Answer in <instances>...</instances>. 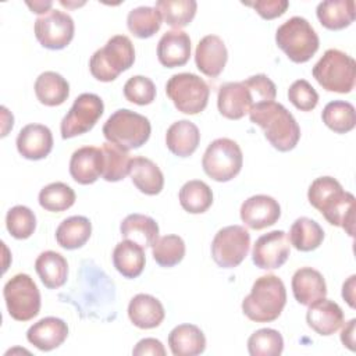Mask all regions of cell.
Segmentation results:
<instances>
[{"label":"cell","mask_w":356,"mask_h":356,"mask_svg":"<svg viewBox=\"0 0 356 356\" xmlns=\"http://www.w3.org/2000/svg\"><path fill=\"white\" fill-rule=\"evenodd\" d=\"M307 199L331 225L341 227L353 236L356 199L335 178L328 175L316 178L309 186Z\"/></svg>","instance_id":"1"},{"label":"cell","mask_w":356,"mask_h":356,"mask_svg":"<svg viewBox=\"0 0 356 356\" xmlns=\"http://www.w3.org/2000/svg\"><path fill=\"white\" fill-rule=\"evenodd\" d=\"M275 96V83L267 75L257 74L245 81L222 83L217 95V107L225 118L239 120L249 114L253 106L271 102Z\"/></svg>","instance_id":"2"},{"label":"cell","mask_w":356,"mask_h":356,"mask_svg":"<svg viewBox=\"0 0 356 356\" xmlns=\"http://www.w3.org/2000/svg\"><path fill=\"white\" fill-rule=\"evenodd\" d=\"M253 124L264 131L266 139L278 152L292 150L300 139V128L295 117L274 100L253 106L249 111Z\"/></svg>","instance_id":"3"},{"label":"cell","mask_w":356,"mask_h":356,"mask_svg":"<svg viewBox=\"0 0 356 356\" xmlns=\"http://www.w3.org/2000/svg\"><path fill=\"white\" fill-rule=\"evenodd\" d=\"M286 303V289L281 278L274 274L259 277L250 293L242 300L243 314L256 323H270L280 317Z\"/></svg>","instance_id":"4"},{"label":"cell","mask_w":356,"mask_h":356,"mask_svg":"<svg viewBox=\"0 0 356 356\" xmlns=\"http://www.w3.org/2000/svg\"><path fill=\"white\" fill-rule=\"evenodd\" d=\"M134 61L135 49L131 39L125 35H114L92 54L89 70L97 81L111 82L121 72L131 68Z\"/></svg>","instance_id":"5"},{"label":"cell","mask_w":356,"mask_h":356,"mask_svg":"<svg viewBox=\"0 0 356 356\" xmlns=\"http://www.w3.org/2000/svg\"><path fill=\"white\" fill-rule=\"evenodd\" d=\"M277 46L293 63H306L318 50L320 39L310 22L303 17H291L275 32Z\"/></svg>","instance_id":"6"},{"label":"cell","mask_w":356,"mask_h":356,"mask_svg":"<svg viewBox=\"0 0 356 356\" xmlns=\"http://www.w3.org/2000/svg\"><path fill=\"white\" fill-rule=\"evenodd\" d=\"M150 132V121L145 115L128 108L114 111L103 125V135L107 142L125 150L139 149L147 142Z\"/></svg>","instance_id":"7"},{"label":"cell","mask_w":356,"mask_h":356,"mask_svg":"<svg viewBox=\"0 0 356 356\" xmlns=\"http://www.w3.org/2000/svg\"><path fill=\"white\" fill-rule=\"evenodd\" d=\"M312 74L323 89L349 93L355 86L356 63L349 54L338 49H328L314 64Z\"/></svg>","instance_id":"8"},{"label":"cell","mask_w":356,"mask_h":356,"mask_svg":"<svg viewBox=\"0 0 356 356\" xmlns=\"http://www.w3.org/2000/svg\"><path fill=\"white\" fill-rule=\"evenodd\" d=\"M165 93L178 111L199 114L207 106L210 88L203 78L192 72L174 74L165 83Z\"/></svg>","instance_id":"9"},{"label":"cell","mask_w":356,"mask_h":356,"mask_svg":"<svg viewBox=\"0 0 356 356\" xmlns=\"http://www.w3.org/2000/svg\"><path fill=\"white\" fill-rule=\"evenodd\" d=\"M243 164L239 145L229 138L214 139L206 149L202 167L204 172L217 182H227L236 177Z\"/></svg>","instance_id":"10"},{"label":"cell","mask_w":356,"mask_h":356,"mask_svg":"<svg viewBox=\"0 0 356 356\" xmlns=\"http://www.w3.org/2000/svg\"><path fill=\"white\" fill-rule=\"evenodd\" d=\"M3 296L8 314L17 321H29L39 314L40 292L28 274L11 277L3 288Z\"/></svg>","instance_id":"11"},{"label":"cell","mask_w":356,"mask_h":356,"mask_svg":"<svg viewBox=\"0 0 356 356\" xmlns=\"http://www.w3.org/2000/svg\"><path fill=\"white\" fill-rule=\"evenodd\" d=\"M250 234L242 225H228L217 231L211 242V257L222 268L239 266L248 256Z\"/></svg>","instance_id":"12"},{"label":"cell","mask_w":356,"mask_h":356,"mask_svg":"<svg viewBox=\"0 0 356 356\" xmlns=\"http://www.w3.org/2000/svg\"><path fill=\"white\" fill-rule=\"evenodd\" d=\"M104 111V104L100 96L95 93L79 95L70 111L64 115L60 124L61 138L70 139L90 131Z\"/></svg>","instance_id":"13"},{"label":"cell","mask_w":356,"mask_h":356,"mask_svg":"<svg viewBox=\"0 0 356 356\" xmlns=\"http://www.w3.org/2000/svg\"><path fill=\"white\" fill-rule=\"evenodd\" d=\"M35 36L39 43L50 50H61L74 38V19L70 14L51 8L35 21Z\"/></svg>","instance_id":"14"},{"label":"cell","mask_w":356,"mask_h":356,"mask_svg":"<svg viewBox=\"0 0 356 356\" xmlns=\"http://www.w3.org/2000/svg\"><path fill=\"white\" fill-rule=\"evenodd\" d=\"M291 245L282 229H275L259 236L253 245L252 260L263 270L280 268L289 257Z\"/></svg>","instance_id":"15"},{"label":"cell","mask_w":356,"mask_h":356,"mask_svg":"<svg viewBox=\"0 0 356 356\" xmlns=\"http://www.w3.org/2000/svg\"><path fill=\"white\" fill-rule=\"evenodd\" d=\"M280 217V203L268 195L250 196L241 206V220L252 229H263L274 225Z\"/></svg>","instance_id":"16"},{"label":"cell","mask_w":356,"mask_h":356,"mask_svg":"<svg viewBox=\"0 0 356 356\" xmlns=\"http://www.w3.org/2000/svg\"><path fill=\"white\" fill-rule=\"evenodd\" d=\"M104 154L100 147L83 146L76 149L70 160V174L81 185H89L103 175Z\"/></svg>","instance_id":"17"},{"label":"cell","mask_w":356,"mask_h":356,"mask_svg":"<svg viewBox=\"0 0 356 356\" xmlns=\"http://www.w3.org/2000/svg\"><path fill=\"white\" fill-rule=\"evenodd\" d=\"M228 60V51L224 40L217 35H206L202 38L195 50V63L197 70L210 76H218Z\"/></svg>","instance_id":"18"},{"label":"cell","mask_w":356,"mask_h":356,"mask_svg":"<svg viewBox=\"0 0 356 356\" xmlns=\"http://www.w3.org/2000/svg\"><path fill=\"white\" fill-rule=\"evenodd\" d=\"M18 153L28 160H42L53 149L51 131L43 124H28L17 136L15 140Z\"/></svg>","instance_id":"19"},{"label":"cell","mask_w":356,"mask_h":356,"mask_svg":"<svg viewBox=\"0 0 356 356\" xmlns=\"http://www.w3.org/2000/svg\"><path fill=\"white\" fill-rule=\"evenodd\" d=\"M307 325L318 335L328 337L337 332L343 324V312L334 300L321 298L309 305L306 313Z\"/></svg>","instance_id":"20"},{"label":"cell","mask_w":356,"mask_h":356,"mask_svg":"<svg viewBox=\"0 0 356 356\" xmlns=\"http://www.w3.org/2000/svg\"><path fill=\"white\" fill-rule=\"evenodd\" d=\"M68 337V325L58 317H43L29 327L26 339L39 350L49 352L58 348Z\"/></svg>","instance_id":"21"},{"label":"cell","mask_w":356,"mask_h":356,"mask_svg":"<svg viewBox=\"0 0 356 356\" xmlns=\"http://www.w3.org/2000/svg\"><path fill=\"white\" fill-rule=\"evenodd\" d=\"M191 57V38L181 29H171L163 33L157 43V58L167 68L181 67Z\"/></svg>","instance_id":"22"},{"label":"cell","mask_w":356,"mask_h":356,"mask_svg":"<svg viewBox=\"0 0 356 356\" xmlns=\"http://www.w3.org/2000/svg\"><path fill=\"white\" fill-rule=\"evenodd\" d=\"M292 292L298 303L309 306L325 298L327 285L323 274L312 267H300L292 275Z\"/></svg>","instance_id":"23"},{"label":"cell","mask_w":356,"mask_h":356,"mask_svg":"<svg viewBox=\"0 0 356 356\" xmlns=\"http://www.w3.org/2000/svg\"><path fill=\"white\" fill-rule=\"evenodd\" d=\"M128 317L138 328L150 330L163 323L165 312L157 298L147 293H138L128 305Z\"/></svg>","instance_id":"24"},{"label":"cell","mask_w":356,"mask_h":356,"mask_svg":"<svg viewBox=\"0 0 356 356\" xmlns=\"http://www.w3.org/2000/svg\"><path fill=\"white\" fill-rule=\"evenodd\" d=\"M200 142L199 128L189 120L172 122L165 134L168 150L178 157H188L195 153Z\"/></svg>","instance_id":"25"},{"label":"cell","mask_w":356,"mask_h":356,"mask_svg":"<svg viewBox=\"0 0 356 356\" xmlns=\"http://www.w3.org/2000/svg\"><path fill=\"white\" fill-rule=\"evenodd\" d=\"M168 345L174 356H196L206 349V337L195 324H179L168 334Z\"/></svg>","instance_id":"26"},{"label":"cell","mask_w":356,"mask_h":356,"mask_svg":"<svg viewBox=\"0 0 356 356\" xmlns=\"http://www.w3.org/2000/svg\"><path fill=\"white\" fill-rule=\"evenodd\" d=\"M129 177L134 185L145 195H159L164 186V175L160 167L146 157L131 159Z\"/></svg>","instance_id":"27"},{"label":"cell","mask_w":356,"mask_h":356,"mask_svg":"<svg viewBox=\"0 0 356 356\" xmlns=\"http://www.w3.org/2000/svg\"><path fill=\"white\" fill-rule=\"evenodd\" d=\"M320 24L331 31H338L349 26L355 17L356 8L353 0H324L316 8Z\"/></svg>","instance_id":"28"},{"label":"cell","mask_w":356,"mask_h":356,"mask_svg":"<svg viewBox=\"0 0 356 356\" xmlns=\"http://www.w3.org/2000/svg\"><path fill=\"white\" fill-rule=\"evenodd\" d=\"M145 250L138 243L124 239L118 242L113 250V264L115 270L125 278H136L145 268Z\"/></svg>","instance_id":"29"},{"label":"cell","mask_w":356,"mask_h":356,"mask_svg":"<svg viewBox=\"0 0 356 356\" xmlns=\"http://www.w3.org/2000/svg\"><path fill=\"white\" fill-rule=\"evenodd\" d=\"M120 232L124 239L132 241L142 248H149L159 238V225L152 217L134 213L121 221Z\"/></svg>","instance_id":"30"},{"label":"cell","mask_w":356,"mask_h":356,"mask_svg":"<svg viewBox=\"0 0 356 356\" xmlns=\"http://www.w3.org/2000/svg\"><path fill=\"white\" fill-rule=\"evenodd\" d=\"M35 270L46 288L56 289L67 281L68 263L63 254L54 250H46L36 257Z\"/></svg>","instance_id":"31"},{"label":"cell","mask_w":356,"mask_h":356,"mask_svg":"<svg viewBox=\"0 0 356 356\" xmlns=\"http://www.w3.org/2000/svg\"><path fill=\"white\" fill-rule=\"evenodd\" d=\"M35 95L44 106H60L70 96V83L58 72L44 71L35 81Z\"/></svg>","instance_id":"32"},{"label":"cell","mask_w":356,"mask_h":356,"mask_svg":"<svg viewBox=\"0 0 356 356\" xmlns=\"http://www.w3.org/2000/svg\"><path fill=\"white\" fill-rule=\"evenodd\" d=\"M92 222L85 216H71L60 222L56 229L57 243L67 249L74 250L82 248L90 238Z\"/></svg>","instance_id":"33"},{"label":"cell","mask_w":356,"mask_h":356,"mask_svg":"<svg viewBox=\"0 0 356 356\" xmlns=\"http://www.w3.org/2000/svg\"><path fill=\"white\" fill-rule=\"evenodd\" d=\"M288 239L296 250L312 252L321 245L324 231L317 221L309 217H299L291 225Z\"/></svg>","instance_id":"34"},{"label":"cell","mask_w":356,"mask_h":356,"mask_svg":"<svg viewBox=\"0 0 356 356\" xmlns=\"http://www.w3.org/2000/svg\"><path fill=\"white\" fill-rule=\"evenodd\" d=\"M178 196L182 209L191 214L204 213L213 203V192L210 186L200 179L185 182L181 186Z\"/></svg>","instance_id":"35"},{"label":"cell","mask_w":356,"mask_h":356,"mask_svg":"<svg viewBox=\"0 0 356 356\" xmlns=\"http://www.w3.org/2000/svg\"><path fill=\"white\" fill-rule=\"evenodd\" d=\"M161 14L156 7L139 6L127 15V26L132 35L140 39L153 36L161 26Z\"/></svg>","instance_id":"36"},{"label":"cell","mask_w":356,"mask_h":356,"mask_svg":"<svg viewBox=\"0 0 356 356\" xmlns=\"http://www.w3.org/2000/svg\"><path fill=\"white\" fill-rule=\"evenodd\" d=\"M323 122L337 134H346L356 125V111L352 103L334 100L325 104L321 113Z\"/></svg>","instance_id":"37"},{"label":"cell","mask_w":356,"mask_h":356,"mask_svg":"<svg viewBox=\"0 0 356 356\" xmlns=\"http://www.w3.org/2000/svg\"><path fill=\"white\" fill-rule=\"evenodd\" d=\"M156 8L167 25L179 29L195 18L197 3L195 0H157Z\"/></svg>","instance_id":"38"},{"label":"cell","mask_w":356,"mask_h":356,"mask_svg":"<svg viewBox=\"0 0 356 356\" xmlns=\"http://www.w3.org/2000/svg\"><path fill=\"white\" fill-rule=\"evenodd\" d=\"M104 154V168H103V179L107 182H117L125 178L129 174L131 156L128 150L111 143L106 142L102 146Z\"/></svg>","instance_id":"39"},{"label":"cell","mask_w":356,"mask_h":356,"mask_svg":"<svg viewBox=\"0 0 356 356\" xmlns=\"http://www.w3.org/2000/svg\"><path fill=\"white\" fill-rule=\"evenodd\" d=\"M74 189L64 182H51L40 189L39 204L47 211H64L75 203Z\"/></svg>","instance_id":"40"},{"label":"cell","mask_w":356,"mask_h":356,"mask_svg":"<svg viewBox=\"0 0 356 356\" xmlns=\"http://www.w3.org/2000/svg\"><path fill=\"white\" fill-rule=\"evenodd\" d=\"M152 254L159 266L174 267L185 256V242L174 234L160 236L152 246Z\"/></svg>","instance_id":"41"},{"label":"cell","mask_w":356,"mask_h":356,"mask_svg":"<svg viewBox=\"0 0 356 356\" xmlns=\"http://www.w3.org/2000/svg\"><path fill=\"white\" fill-rule=\"evenodd\" d=\"M282 350V335L273 328H260L248 339V352L250 356H280Z\"/></svg>","instance_id":"42"},{"label":"cell","mask_w":356,"mask_h":356,"mask_svg":"<svg viewBox=\"0 0 356 356\" xmlns=\"http://www.w3.org/2000/svg\"><path fill=\"white\" fill-rule=\"evenodd\" d=\"M6 227L11 236L15 239H26L33 234L36 228L35 213L22 204L14 206L7 211Z\"/></svg>","instance_id":"43"},{"label":"cell","mask_w":356,"mask_h":356,"mask_svg":"<svg viewBox=\"0 0 356 356\" xmlns=\"http://www.w3.org/2000/svg\"><path fill=\"white\" fill-rule=\"evenodd\" d=\"M124 96L139 106L150 104L156 97V85L145 75H134L124 85Z\"/></svg>","instance_id":"44"},{"label":"cell","mask_w":356,"mask_h":356,"mask_svg":"<svg viewBox=\"0 0 356 356\" xmlns=\"http://www.w3.org/2000/svg\"><path fill=\"white\" fill-rule=\"evenodd\" d=\"M289 102L300 111H312L318 103V93L306 79H296L288 89Z\"/></svg>","instance_id":"45"},{"label":"cell","mask_w":356,"mask_h":356,"mask_svg":"<svg viewBox=\"0 0 356 356\" xmlns=\"http://www.w3.org/2000/svg\"><path fill=\"white\" fill-rule=\"evenodd\" d=\"M245 4L253 7L256 13L264 19H273L282 15L289 6L286 0H257V1L245 3Z\"/></svg>","instance_id":"46"},{"label":"cell","mask_w":356,"mask_h":356,"mask_svg":"<svg viewBox=\"0 0 356 356\" xmlns=\"http://www.w3.org/2000/svg\"><path fill=\"white\" fill-rule=\"evenodd\" d=\"M132 355L135 356H146V355H153V356H164L165 349L163 343L156 339V338H145L140 339L135 348L132 349Z\"/></svg>","instance_id":"47"},{"label":"cell","mask_w":356,"mask_h":356,"mask_svg":"<svg viewBox=\"0 0 356 356\" xmlns=\"http://www.w3.org/2000/svg\"><path fill=\"white\" fill-rule=\"evenodd\" d=\"M355 324H356L355 318L349 320L341 332V341L343 346H346L350 350H355Z\"/></svg>","instance_id":"48"},{"label":"cell","mask_w":356,"mask_h":356,"mask_svg":"<svg viewBox=\"0 0 356 356\" xmlns=\"http://www.w3.org/2000/svg\"><path fill=\"white\" fill-rule=\"evenodd\" d=\"M355 280L356 275H350L342 285V298L352 309H355Z\"/></svg>","instance_id":"49"},{"label":"cell","mask_w":356,"mask_h":356,"mask_svg":"<svg viewBox=\"0 0 356 356\" xmlns=\"http://www.w3.org/2000/svg\"><path fill=\"white\" fill-rule=\"evenodd\" d=\"M26 6L36 14H46L47 11H50L51 6H53V1H26Z\"/></svg>","instance_id":"50"}]
</instances>
